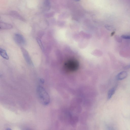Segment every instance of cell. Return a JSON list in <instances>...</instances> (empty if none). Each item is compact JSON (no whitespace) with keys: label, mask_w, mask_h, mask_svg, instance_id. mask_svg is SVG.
<instances>
[{"label":"cell","mask_w":130,"mask_h":130,"mask_svg":"<svg viewBox=\"0 0 130 130\" xmlns=\"http://www.w3.org/2000/svg\"><path fill=\"white\" fill-rule=\"evenodd\" d=\"M75 0L76 1H79L80 0Z\"/></svg>","instance_id":"15"},{"label":"cell","mask_w":130,"mask_h":130,"mask_svg":"<svg viewBox=\"0 0 130 130\" xmlns=\"http://www.w3.org/2000/svg\"><path fill=\"white\" fill-rule=\"evenodd\" d=\"M22 50L26 62L29 64L30 65H32V62L28 52L27 51L25 50L23 48H22Z\"/></svg>","instance_id":"4"},{"label":"cell","mask_w":130,"mask_h":130,"mask_svg":"<svg viewBox=\"0 0 130 130\" xmlns=\"http://www.w3.org/2000/svg\"><path fill=\"white\" fill-rule=\"evenodd\" d=\"M122 38L126 39H130V36L126 35H122L121 36Z\"/></svg>","instance_id":"11"},{"label":"cell","mask_w":130,"mask_h":130,"mask_svg":"<svg viewBox=\"0 0 130 130\" xmlns=\"http://www.w3.org/2000/svg\"><path fill=\"white\" fill-rule=\"evenodd\" d=\"M1 29H9L12 28V26L4 22H1L0 24Z\"/></svg>","instance_id":"7"},{"label":"cell","mask_w":130,"mask_h":130,"mask_svg":"<svg viewBox=\"0 0 130 130\" xmlns=\"http://www.w3.org/2000/svg\"><path fill=\"white\" fill-rule=\"evenodd\" d=\"M0 54L3 58L7 60L9 59L8 55L5 50L1 48L0 49Z\"/></svg>","instance_id":"6"},{"label":"cell","mask_w":130,"mask_h":130,"mask_svg":"<svg viewBox=\"0 0 130 130\" xmlns=\"http://www.w3.org/2000/svg\"><path fill=\"white\" fill-rule=\"evenodd\" d=\"M78 63L74 60H71L68 61L65 64V68L66 70L69 71H76L78 68Z\"/></svg>","instance_id":"2"},{"label":"cell","mask_w":130,"mask_h":130,"mask_svg":"<svg viewBox=\"0 0 130 130\" xmlns=\"http://www.w3.org/2000/svg\"><path fill=\"white\" fill-rule=\"evenodd\" d=\"M40 81L42 84L44 83V80L42 79H40Z\"/></svg>","instance_id":"14"},{"label":"cell","mask_w":130,"mask_h":130,"mask_svg":"<svg viewBox=\"0 0 130 130\" xmlns=\"http://www.w3.org/2000/svg\"><path fill=\"white\" fill-rule=\"evenodd\" d=\"M115 38L116 40L118 42H122V39L119 37L117 36H116Z\"/></svg>","instance_id":"12"},{"label":"cell","mask_w":130,"mask_h":130,"mask_svg":"<svg viewBox=\"0 0 130 130\" xmlns=\"http://www.w3.org/2000/svg\"><path fill=\"white\" fill-rule=\"evenodd\" d=\"M13 17H21V16L18 14V13L15 11H12L11 13V14Z\"/></svg>","instance_id":"10"},{"label":"cell","mask_w":130,"mask_h":130,"mask_svg":"<svg viewBox=\"0 0 130 130\" xmlns=\"http://www.w3.org/2000/svg\"><path fill=\"white\" fill-rule=\"evenodd\" d=\"M44 6L46 10H48L50 8V3L49 0H45L44 2Z\"/></svg>","instance_id":"9"},{"label":"cell","mask_w":130,"mask_h":130,"mask_svg":"<svg viewBox=\"0 0 130 130\" xmlns=\"http://www.w3.org/2000/svg\"><path fill=\"white\" fill-rule=\"evenodd\" d=\"M37 94L39 101L43 105H47L49 104L50 99L45 89L41 86H39L36 89Z\"/></svg>","instance_id":"1"},{"label":"cell","mask_w":130,"mask_h":130,"mask_svg":"<svg viewBox=\"0 0 130 130\" xmlns=\"http://www.w3.org/2000/svg\"><path fill=\"white\" fill-rule=\"evenodd\" d=\"M14 39L16 42L19 44H24L25 42L24 37L19 34H16L15 35Z\"/></svg>","instance_id":"3"},{"label":"cell","mask_w":130,"mask_h":130,"mask_svg":"<svg viewBox=\"0 0 130 130\" xmlns=\"http://www.w3.org/2000/svg\"><path fill=\"white\" fill-rule=\"evenodd\" d=\"M115 91V89L114 88H112L110 89L108 93V98L109 99L111 98L112 96L114 94Z\"/></svg>","instance_id":"8"},{"label":"cell","mask_w":130,"mask_h":130,"mask_svg":"<svg viewBox=\"0 0 130 130\" xmlns=\"http://www.w3.org/2000/svg\"><path fill=\"white\" fill-rule=\"evenodd\" d=\"M127 72L125 71H123L119 73L117 75V78L118 80H121L125 79L127 77Z\"/></svg>","instance_id":"5"},{"label":"cell","mask_w":130,"mask_h":130,"mask_svg":"<svg viewBox=\"0 0 130 130\" xmlns=\"http://www.w3.org/2000/svg\"><path fill=\"white\" fill-rule=\"evenodd\" d=\"M38 44H39V46H41V47L42 48V49H43V46L42 45V42L39 39H38Z\"/></svg>","instance_id":"13"}]
</instances>
